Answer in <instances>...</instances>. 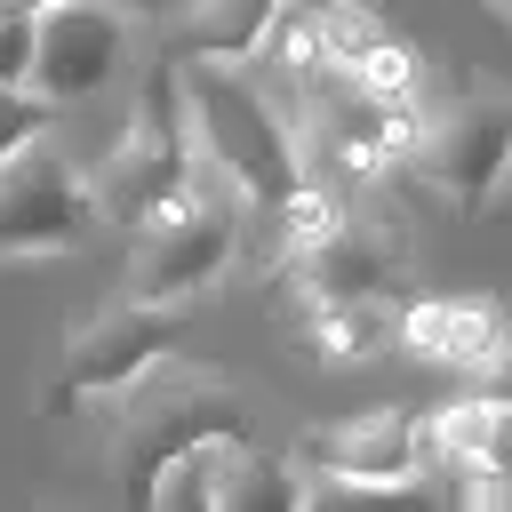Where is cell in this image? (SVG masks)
Listing matches in <instances>:
<instances>
[{
	"label": "cell",
	"instance_id": "obj_16",
	"mask_svg": "<svg viewBox=\"0 0 512 512\" xmlns=\"http://www.w3.org/2000/svg\"><path fill=\"white\" fill-rule=\"evenodd\" d=\"M304 512H440L424 480H312Z\"/></svg>",
	"mask_w": 512,
	"mask_h": 512
},
{
	"label": "cell",
	"instance_id": "obj_14",
	"mask_svg": "<svg viewBox=\"0 0 512 512\" xmlns=\"http://www.w3.org/2000/svg\"><path fill=\"white\" fill-rule=\"evenodd\" d=\"M392 320H400V304H384V296H320V304H296V344L320 360H368L392 336Z\"/></svg>",
	"mask_w": 512,
	"mask_h": 512
},
{
	"label": "cell",
	"instance_id": "obj_13",
	"mask_svg": "<svg viewBox=\"0 0 512 512\" xmlns=\"http://www.w3.org/2000/svg\"><path fill=\"white\" fill-rule=\"evenodd\" d=\"M424 456H448L456 472L512 488V408H496V400H448V408H432L424 416Z\"/></svg>",
	"mask_w": 512,
	"mask_h": 512
},
{
	"label": "cell",
	"instance_id": "obj_5",
	"mask_svg": "<svg viewBox=\"0 0 512 512\" xmlns=\"http://www.w3.org/2000/svg\"><path fill=\"white\" fill-rule=\"evenodd\" d=\"M184 352V320L160 312V304H104L96 320H80V336L56 352L48 384H40V416H80L96 400H128L152 368H168Z\"/></svg>",
	"mask_w": 512,
	"mask_h": 512
},
{
	"label": "cell",
	"instance_id": "obj_26",
	"mask_svg": "<svg viewBox=\"0 0 512 512\" xmlns=\"http://www.w3.org/2000/svg\"><path fill=\"white\" fill-rule=\"evenodd\" d=\"M40 512H48V504H40Z\"/></svg>",
	"mask_w": 512,
	"mask_h": 512
},
{
	"label": "cell",
	"instance_id": "obj_19",
	"mask_svg": "<svg viewBox=\"0 0 512 512\" xmlns=\"http://www.w3.org/2000/svg\"><path fill=\"white\" fill-rule=\"evenodd\" d=\"M24 80H32V16L0 8V88H24Z\"/></svg>",
	"mask_w": 512,
	"mask_h": 512
},
{
	"label": "cell",
	"instance_id": "obj_22",
	"mask_svg": "<svg viewBox=\"0 0 512 512\" xmlns=\"http://www.w3.org/2000/svg\"><path fill=\"white\" fill-rule=\"evenodd\" d=\"M104 8H112V16H128V24H136V16H160V8H168V0H104Z\"/></svg>",
	"mask_w": 512,
	"mask_h": 512
},
{
	"label": "cell",
	"instance_id": "obj_4",
	"mask_svg": "<svg viewBox=\"0 0 512 512\" xmlns=\"http://www.w3.org/2000/svg\"><path fill=\"white\" fill-rule=\"evenodd\" d=\"M408 176L424 192H440L448 216L480 224L496 208V192L512 184V88H464L448 104L424 112Z\"/></svg>",
	"mask_w": 512,
	"mask_h": 512
},
{
	"label": "cell",
	"instance_id": "obj_3",
	"mask_svg": "<svg viewBox=\"0 0 512 512\" xmlns=\"http://www.w3.org/2000/svg\"><path fill=\"white\" fill-rule=\"evenodd\" d=\"M88 192H96V216H112L120 232H144V224H160L176 200L200 192V152H192V120H184V80H176V64H144L128 136L112 144L104 168H88Z\"/></svg>",
	"mask_w": 512,
	"mask_h": 512
},
{
	"label": "cell",
	"instance_id": "obj_23",
	"mask_svg": "<svg viewBox=\"0 0 512 512\" xmlns=\"http://www.w3.org/2000/svg\"><path fill=\"white\" fill-rule=\"evenodd\" d=\"M8 16H40V8H56V0H0Z\"/></svg>",
	"mask_w": 512,
	"mask_h": 512
},
{
	"label": "cell",
	"instance_id": "obj_17",
	"mask_svg": "<svg viewBox=\"0 0 512 512\" xmlns=\"http://www.w3.org/2000/svg\"><path fill=\"white\" fill-rule=\"evenodd\" d=\"M216 456H224V448H216ZM216 456H184V464H168V472L152 480L144 512H216Z\"/></svg>",
	"mask_w": 512,
	"mask_h": 512
},
{
	"label": "cell",
	"instance_id": "obj_6",
	"mask_svg": "<svg viewBox=\"0 0 512 512\" xmlns=\"http://www.w3.org/2000/svg\"><path fill=\"white\" fill-rule=\"evenodd\" d=\"M232 256H240V200L200 176L192 200H176L160 224L136 232V248H128V288H120V296L176 312V304L208 296V288L232 272Z\"/></svg>",
	"mask_w": 512,
	"mask_h": 512
},
{
	"label": "cell",
	"instance_id": "obj_12",
	"mask_svg": "<svg viewBox=\"0 0 512 512\" xmlns=\"http://www.w3.org/2000/svg\"><path fill=\"white\" fill-rule=\"evenodd\" d=\"M288 8H304V0H192L184 16H176V56H192V64H248V56H264L272 48V32H280V16Z\"/></svg>",
	"mask_w": 512,
	"mask_h": 512
},
{
	"label": "cell",
	"instance_id": "obj_10",
	"mask_svg": "<svg viewBox=\"0 0 512 512\" xmlns=\"http://www.w3.org/2000/svg\"><path fill=\"white\" fill-rule=\"evenodd\" d=\"M288 464L304 480H416L424 416L416 408H368V416H344V424H312V432H296Z\"/></svg>",
	"mask_w": 512,
	"mask_h": 512
},
{
	"label": "cell",
	"instance_id": "obj_11",
	"mask_svg": "<svg viewBox=\"0 0 512 512\" xmlns=\"http://www.w3.org/2000/svg\"><path fill=\"white\" fill-rule=\"evenodd\" d=\"M392 336H400L416 360H432V368H464V376H472V368L512 336V320H504L496 296H416V304H400Z\"/></svg>",
	"mask_w": 512,
	"mask_h": 512
},
{
	"label": "cell",
	"instance_id": "obj_7",
	"mask_svg": "<svg viewBox=\"0 0 512 512\" xmlns=\"http://www.w3.org/2000/svg\"><path fill=\"white\" fill-rule=\"evenodd\" d=\"M96 224V192H88V168L40 136L32 152H16L0 168V264H40V256H64L80 248Z\"/></svg>",
	"mask_w": 512,
	"mask_h": 512
},
{
	"label": "cell",
	"instance_id": "obj_8",
	"mask_svg": "<svg viewBox=\"0 0 512 512\" xmlns=\"http://www.w3.org/2000/svg\"><path fill=\"white\" fill-rule=\"evenodd\" d=\"M408 272H416V240L392 208L376 200H352L336 216V232L296 256L280 280L296 288V304H320V296H384V304H408Z\"/></svg>",
	"mask_w": 512,
	"mask_h": 512
},
{
	"label": "cell",
	"instance_id": "obj_18",
	"mask_svg": "<svg viewBox=\"0 0 512 512\" xmlns=\"http://www.w3.org/2000/svg\"><path fill=\"white\" fill-rule=\"evenodd\" d=\"M48 128H56V112H48L32 88H0V168H8L16 152H32Z\"/></svg>",
	"mask_w": 512,
	"mask_h": 512
},
{
	"label": "cell",
	"instance_id": "obj_1",
	"mask_svg": "<svg viewBox=\"0 0 512 512\" xmlns=\"http://www.w3.org/2000/svg\"><path fill=\"white\" fill-rule=\"evenodd\" d=\"M176 80H184V120H192L200 176L216 192H232L240 208L280 216L304 192V152H296L288 112L256 80H240L232 64H184Z\"/></svg>",
	"mask_w": 512,
	"mask_h": 512
},
{
	"label": "cell",
	"instance_id": "obj_20",
	"mask_svg": "<svg viewBox=\"0 0 512 512\" xmlns=\"http://www.w3.org/2000/svg\"><path fill=\"white\" fill-rule=\"evenodd\" d=\"M464 400H496V408H512V336L472 368V392H464Z\"/></svg>",
	"mask_w": 512,
	"mask_h": 512
},
{
	"label": "cell",
	"instance_id": "obj_2",
	"mask_svg": "<svg viewBox=\"0 0 512 512\" xmlns=\"http://www.w3.org/2000/svg\"><path fill=\"white\" fill-rule=\"evenodd\" d=\"M256 440V416L248 400L232 392L224 368H152L128 400H120V432H112V472L128 488V504L152 496V480L184 456H216V448H248Z\"/></svg>",
	"mask_w": 512,
	"mask_h": 512
},
{
	"label": "cell",
	"instance_id": "obj_9",
	"mask_svg": "<svg viewBox=\"0 0 512 512\" xmlns=\"http://www.w3.org/2000/svg\"><path fill=\"white\" fill-rule=\"evenodd\" d=\"M128 16H112L104 0H56V8H40L32 16V96L48 104V112H64V104H88L96 88H112L120 80V64H128Z\"/></svg>",
	"mask_w": 512,
	"mask_h": 512
},
{
	"label": "cell",
	"instance_id": "obj_25",
	"mask_svg": "<svg viewBox=\"0 0 512 512\" xmlns=\"http://www.w3.org/2000/svg\"><path fill=\"white\" fill-rule=\"evenodd\" d=\"M360 8H376V0H360Z\"/></svg>",
	"mask_w": 512,
	"mask_h": 512
},
{
	"label": "cell",
	"instance_id": "obj_15",
	"mask_svg": "<svg viewBox=\"0 0 512 512\" xmlns=\"http://www.w3.org/2000/svg\"><path fill=\"white\" fill-rule=\"evenodd\" d=\"M304 472L264 448H224L216 456V512H304Z\"/></svg>",
	"mask_w": 512,
	"mask_h": 512
},
{
	"label": "cell",
	"instance_id": "obj_21",
	"mask_svg": "<svg viewBox=\"0 0 512 512\" xmlns=\"http://www.w3.org/2000/svg\"><path fill=\"white\" fill-rule=\"evenodd\" d=\"M464 512H512V488H496V480H472Z\"/></svg>",
	"mask_w": 512,
	"mask_h": 512
},
{
	"label": "cell",
	"instance_id": "obj_24",
	"mask_svg": "<svg viewBox=\"0 0 512 512\" xmlns=\"http://www.w3.org/2000/svg\"><path fill=\"white\" fill-rule=\"evenodd\" d=\"M488 8H496V16H512V0H488Z\"/></svg>",
	"mask_w": 512,
	"mask_h": 512
}]
</instances>
